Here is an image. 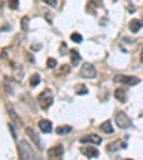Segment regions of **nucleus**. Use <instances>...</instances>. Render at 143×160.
<instances>
[{
  "mask_svg": "<svg viewBox=\"0 0 143 160\" xmlns=\"http://www.w3.org/2000/svg\"><path fill=\"white\" fill-rule=\"evenodd\" d=\"M6 112H7V114H9V117L12 119V120H13V122L16 123L17 126H22V124H23V122H22V119L19 117V114L16 113V110H14V109H13V106H12V104L9 103V102L6 103Z\"/></svg>",
  "mask_w": 143,
  "mask_h": 160,
  "instance_id": "obj_6",
  "label": "nucleus"
},
{
  "mask_svg": "<svg viewBox=\"0 0 143 160\" xmlns=\"http://www.w3.org/2000/svg\"><path fill=\"white\" fill-rule=\"evenodd\" d=\"M100 129L105 133H113V126H112L110 120H106V122L102 123V124H100Z\"/></svg>",
  "mask_w": 143,
  "mask_h": 160,
  "instance_id": "obj_16",
  "label": "nucleus"
},
{
  "mask_svg": "<svg viewBox=\"0 0 143 160\" xmlns=\"http://www.w3.org/2000/svg\"><path fill=\"white\" fill-rule=\"evenodd\" d=\"M114 120H116V123H117V126H119L120 129H129V127H132V120H130V117H129L124 112L116 113Z\"/></svg>",
  "mask_w": 143,
  "mask_h": 160,
  "instance_id": "obj_4",
  "label": "nucleus"
},
{
  "mask_svg": "<svg viewBox=\"0 0 143 160\" xmlns=\"http://www.w3.org/2000/svg\"><path fill=\"white\" fill-rule=\"evenodd\" d=\"M80 76L86 79H95L96 77V69L90 63H85L80 69Z\"/></svg>",
  "mask_w": 143,
  "mask_h": 160,
  "instance_id": "obj_5",
  "label": "nucleus"
},
{
  "mask_svg": "<svg viewBox=\"0 0 143 160\" xmlns=\"http://www.w3.org/2000/svg\"><path fill=\"white\" fill-rule=\"evenodd\" d=\"M57 66V61H56V59H47V67L49 69H54V67Z\"/></svg>",
  "mask_w": 143,
  "mask_h": 160,
  "instance_id": "obj_22",
  "label": "nucleus"
},
{
  "mask_svg": "<svg viewBox=\"0 0 143 160\" xmlns=\"http://www.w3.org/2000/svg\"><path fill=\"white\" fill-rule=\"evenodd\" d=\"M70 71V66L69 64H63V66H60V69H59V75H67Z\"/></svg>",
  "mask_w": 143,
  "mask_h": 160,
  "instance_id": "obj_21",
  "label": "nucleus"
},
{
  "mask_svg": "<svg viewBox=\"0 0 143 160\" xmlns=\"http://www.w3.org/2000/svg\"><path fill=\"white\" fill-rule=\"evenodd\" d=\"M9 130H10V133H12V137H13V139H16V133H14L13 124H9Z\"/></svg>",
  "mask_w": 143,
  "mask_h": 160,
  "instance_id": "obj_26",
  "label": "nucleus"
},
{
  "mask_svg": "<svg viewBox=\"0 0 143 160\" xmlns=\"http://www.w3.org/2000/svg\"><path fill=\"white\" fill-rule=\"evenodd\" d=\"M82 153L86 155L89 159H95L99 156V150L96 147H82Z\"/></svg>",
  "mask_w": 143,
  "mask_h": 160,
  "instance_id": "obj_10",
  "label": "nucleus"
},
{
  "mask_svg": "<svg viewBox=\"0 0 143 160\" xmlns=\"http://www.w3.org/2000/svg\"><path fill=\"white\" fill-rule=\"evenodd\" d=\"M43 3H46V5H49V6H52V7H56V5H57V2L56 0H42Z\"/></svg>",
  "mask_w": 143,
  "mask_h": 160,
  "instance_id": "obj_24",
  "label": "nucleus"
},
{
  "mask_svg": "<svg viewBox=\"0 0 143 160\" xmlns=\"http://www.w3.org/2000/svg\"><path fill=\"white\" fill-rule=\"evenodd\" d=\"M142 27H143V22L142 20H139V19H133L130 23H129V29H130L132 33H138Z\"/></svg>",
  "mask_w": 143,
  "mask_h": 160,
  "instance_id": "obj_11",
  "label": "nucleus"
},
{
  "mask_svg": "<svg viewBox=\"0 0 143 160\" xmlns=\"http://www.w3.org/2000/svg\"><path fill=\"white\" fill-rule=\"evenodd\" d=\"M140 60L143 61V50H142V54H140Z\"/></svg>",
  "mask_w": 143,
  "mask_h": 160,
  "instance_id": "obj_27",
  "label": "nucleus"
},
{
  "mask_svg": "<svg viewBox=\"0 0 143 160\" xmlns=\"http://www.w3.org/2000/svg\"><path fill=\"white\" fill-rule=\"evenodd\" d=\"M39 127H40V130H42L43 133H50L52 132V122L43 119V120L39 122Z\"/></svg>",
  "mask_w": 143,
  "mask_h": 160,
  "instance_id": "obj_12",
  "label": "nucleus"
},
{
  "mask_svg": "<svg viewBox=\"0 0 143 160\" xmlns=\"http://www.w3.org/2000/svg\"><path fill=\"white\" fill-rule=\"evenodd\" d=\"M63 153H65V149H63V146H54L52 147V149H49L47 150V156L50 157V159H60L63 156Z\"/></svg>",
  "mask_w": 143,
  "mask_h": 160,
  "instance_id": "obj_8",
  "label": "nucleus"
},
{
  "mask_svg": "<svg viewBox=\"0 0 143 160\" xmlns=\"http://www.w3.org/2000/svg\"><path fill=\"white\" fill-rule=\"evenodd\" d=\"M114 97L119 100V102L124 103V102L127 100V93H126V90L124 89H116L114 90Z\"/></svg>",
  "mask_w": 143,
  "mask_h": 160,
  "instance_id": "obj_14",
  "label": "nucleus"
},
{
  "mask_svg": "<svg viewBox=\"0 0 143 160\" xmlns=\"http://www.w3.org/2000/svg\"><path fill=\"white\" fill-rule=\"evenodd\" d=\"M26 134L30 137V140H32L34 144H36V147H37L39 150H42V149H43V147H42V141H40V139H39L37 133L34 132L32 127H26Z\"/></svg>",
  "mask_w": 143,
  "mask_h": 160,
  "instance_id": "obj_7",
  "label": "nucleus"
},
{
  "mask_svg": "<svg viewBox=\"0 0 143 160\" xmlns=\"http://www.w3.org/2000/svg\"><path fill=\"white\" fill-rule=\"evenodd\" d=\"M39 83H40V75L34 73V75L30 77V85H32V87H36Z\"/></svg>",
  "mask_w": 143,
  "mask_h": 160,
  "instance_id": "obj_18",
  "label": "nucleus"
},
{
  "mask_svg": "<svg viewBox=\"0 0 143 160\" xmlns=\"http://www.w3.org/2000/svg\"><path fill=\"white\" fill-rule=\"evenodd\" d=\"M17 151H19V157L22 160H27V159H34L36 155L33 153L32 147L27 144L26 140H19L17 141Z\"/></svg>",
  "mask_w": 143,
  "mask_h": 160,
  "instance_id": "obj_1",
  "label": "nucleus"
},
{
  "mask_svg": "<svg viewBox=\"0 0 143 160\" xmlns=\"http://www.w3.org/2000/svg\"><path fill=\"white\" fill-rule=\"evenodd\" d=\"M120 146L123 147H126V143H122L120 140H116V141H112V143H109L107 144V147H106V150L107 151H116L117 149H120Z\"/></svg>",
  "mask_w": 143,
  "mask_h": 160,
  "instance_id": "obj_13",
  "label": "nucleus"
},
{
  "mask_svg": "<svg viewBox=\"0 0 143 160\" xmlns=\"http://www.w3.org/2000/svg\"><path fill=\"white\" fill-rule=\"evenodd\" d=\"M37 102L39 104H40V107L43 109V110H47L50 106H52L53 103V93L50 89H44L42 92V93L37 96Z\"/></svg>",
  "mask_w": 143,
  "mask_h": 160,
  "instance_id": "obj_2",
  "label": "nucleus"
},
{
  "mask_svg": "<svg viewBox=\"0 0 143 160\" xmlns=\"http://www.w3.org/2000/svg\"><path fill=\"white\" fill-rule=\"evenodd\" d=\"M72 132V126H59L56 127V133L57 134H66V133Z\"/></svg>",
  "mask_w": 143,
  "mask_h": 160,
  "instance_id": "obj_17",
  "label": "nucleus"
},
{
  "mask_svg": "<svg viewBox=\"0 0 143 160\" xmlns=\"http://www.w3.org/2000/svg\"><path fill=\"white\" fill-rule=\"evenodd\" d=\"M76 93L77 94H87V89H86V86L79 85V87H77V90H76Z\"/></svg>",
  "mask_w": 143,
  "mask_h": 160,
  "instance_id": "obj_23",
  "label": "nucleus"
},
{
  "mask_svg": "<svg viewBox=\"0 0 143 160\" xmlns=\"http://www.w3.org/2000/svg\"><path fill=\"white\" fill-rule=\"evenodd\" d=\"M70 60H72V64H75V66L80 61V54H79V52L75 50V49L70 50Z\"/></svg>",
  "mask_w": 143,
  "mask_h": 160,
  "instance_id": "obj_15",
  "label": "nucleus"
},
{
  "mask_svg": "<svg viewBox=\"0 0 143 160\" xmlns=\"http://www.w3.org/2000/svg\"><path fill=\"white\" fill-rule=\"evenodd\" d=\"M113 80L116 83H123V85H127V86H136L140 83V79H139V77H134V76H124V75L114 76Z\"/></svg>",
  "mask_w": 143,
  "mask_h": 160,
  "instance_id": "obj_3",
  "label": "nucleus"
},
{
  "mask_svg": "<svg viewBox=\"0 0 143 160\" xmlns=\"http://www.w3.org/2000/svg\"><path fill=\"white\" fill-rule=\"evenodd\" d=\"M27 22H29V17H23V19H22V29H23V30H26V29H27V26H26V24H27Z\"/></svg>",
  "mask_w": 143,
  "mask_h": 160,
  "instance_id": "obj_25",
  "label": "nucleus"
},
{
  "mask_svg": "<svg viewBox=\"0 0 143 160\" xmlns=\"http://www.w3.org/2000/svg\"><path fill=\"white\" fill-rule=\"evenodd\" d=\"M70 39L73 40V42H76V43H82V42H83V37H82L80 33H72Z\"/></svg>",
  "mask_w": 143,
  "mask_h": 160,
  "instance_id": "obj_20",
  "label": "nucleus"
},
{
  "mask_svg": "<svg viewBox=\"0 0 143 160\" xmlns=\"http://www.w3.org/2000/svg\"><path fill=\"white\" fill-rule=\"evenodd\" d=\"M7 5L12 10H17L19 7V0H7Z\"/></svg>",
  "mask_w": 143,
  "mask_h": 160,
  "instance_id": "obj_19",
  "label": "nucleus"
},
{
  "mask_svg": "<svg viewBox=\"0 0 143 160\" xmlns=\"http://www.w3.org/2000/svg\"><path fill=\"white\" fill-rule=\"evenodd\" d=\"M80 143H93V144H100L102 137L97 134H87L85 137H80Z\"/></svg>",
  "mask_w": 143,
  "mask_h": 160,
  "instance_id": "obj_9",
  "label": "nucleus"
}]
</instances>
